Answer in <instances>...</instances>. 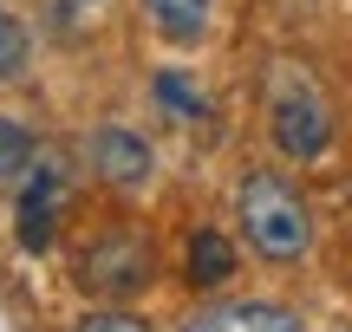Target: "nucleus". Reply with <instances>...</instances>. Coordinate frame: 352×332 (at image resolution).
<instances>
[{
	"mask_svg": "<svg viewBox=\"0 0 352 332\" xmlns=\"http://www.w3.org/2000/svg\"><path fill=\"white\" fill-rule=\"evenodd\" d=\"M33 169V130L20 117H0V176H26Z\"/></svg>",
	"mask_w": 352,
	"mask_h": 332,
	"instance_id": "9",
	"label": "nucleus"
},
{
	"mask_svg": "<svg viewBox=\"0 0 352 332\" xmlns=\"http://www.w3.org/2000/svg\"><path fill=\"white\" fill-rule=\"evenodd\" d=\"M144 13H151V26L176 46H196L202 33H209V0H144Z\"/></svg>",
	"mask_w": 352,
	"mask_h": 332,
	"instance_id": "7",
	"label": "nucleus"
},
{
	"mask_svg": "<svg viewBox=\"0 0 352 332\" xmlns=\"http://www.w3.org/2000/svg\"><path fill=\"white\" fill-rule=\"evenodd\" d=\"M241 235L254 241L261 261H300L307 254V235H314V228H307V202L280 176L254 169V176L241 182Z\"/></svg>",
	"mask_w": 352,
	"mask_h": 332,
	"instance_id": "1",
	"label": "nucleus"
},
{
	"mask_svg": "<svg viewBox=\"0 0 352 332\" xmlns=\"http://www.w3.org/2000/svg\"><path fill=\"white\" fill-rule=\"evenodd\" d=\"M13 72H26V33H20V20L0 7V78H13Z\"/></svg>",
	"mask_w": 352,
	"mask_h": 332,
	"instance_id": "11",
	"label": "nucleus"
},
{
	"mask_svg": "<svg viewBox=\"0 0 352 332\" xmlns=\"http://www.w3.org/2000/svg\"><path fill=\"white\" fill-rule=\"evenodd\" d=\"M91 163H98L104 182H118V189H138V182L151 176V143H144L138 130H124V124H104L98 137H91Z\"/></svg>",
	"mask_w": 352,
	"mask_h": 332,
	"instance_id": "5",
	"label": "nucleus"
},
{
	"mask_svg": "<svg viewBox=\"0 0 352 332\" xmlns=\"http://www.w3.org/2000/svg\"><path fill=\"white\" fill-rule=\"evenodd\" d=\"M59 202H65V169L59 163H33L26 169V189H20V248L26 254H46Z\"/></svg>",
	"mask_w": 352,
	"mask_h": 332,
	"instance_id": "4",
	"label": "nucleus"
},
{
	"mask_svg": "<svg viewBox=\"0 0 352 332\" xmlns=\"http://www.w3.org/2000/svg\"><path fill=\"white\" fill-rule=\"evenodd\" d=\"M78 332H151V326L131 313H91V320H78Z\"/></svg>",
	"mask_w": 352,
	"mask_h": 332,
	"instance_id": "12",
	"label": "nucleus"
},
{
	"mask_svg": "<svg viewBox=\"0 0 352 332\" xmlns=\"http://www.w3.org/2000/svg\"><path fill=\"white\" fill-rule=\"evenodd\" d=\"M228 274H235V248H228V235H215V228L189 235V281H196V287H222Z\"/></svg>",
	"mask_w": 352,
	"mask_h": 332,
	"instance_id": "8",
	"label": "nucleus"
},
{
	"mask_svg": "<svg viewBox=\"0 0 352 332\" xmlns=\"http://www.w3.org/2000/svg\"><path fill=\"white\" fill-rule=\"evenodd\" d=\"M78 274H85V287H98V294H138V287L151 281V248H144L138 235H104L85 254Z\"/></svg>",
	"mask_w": 352,
	"mask_h": 332,
	"instance_id": "3",
	"label": "nucleus"
},
{
	"mask_svg": "<svg viewBox=\"0 0 352 332\" xmlns=\"http://www.w3.org/2000/svg\"><path fill=\"white\" fill-rule=\"evenodd\" d=\"M274 143L287 156H320L333 143V111H327V98L314 91V78H300L294 65H280L274 72Z\"/></svg>",
	"mask_w": 352,
	"mask_h": 332,
	"instance_id": "2",
	"label": "nucleus"
},
{
	"mask_svg": "<svg viewBox=\"0 0 352 332\" xmlns=\"http://www.w3.org/2000/svg\"><path fill=\"white\" fill-rule=\"evenodd\" d=\"M157 104H164V111H176V117H209L202 91L189 85L183 72H157Z\"/></svg>",
	"mask_w": 352,
	"mask_h": 332,
	"instance_id": "10",
	"label": "nucleus"
},
{
	"mask_svg": "<svg viewBox=\"0 0 352 332\" xmlns=\"http://www.w3.org/2000/svg\"><path fill=\"white\" fill-rule=\"evenodd\" d=\"M189 332H300V320L280 307H267V300H241V307H215L202 313Z\"/></svg>",
	"mask_w": 352,
	"mask_h": 332,
	"instance_id": "6",
	"label": "nucleus"
}]
</instances>
